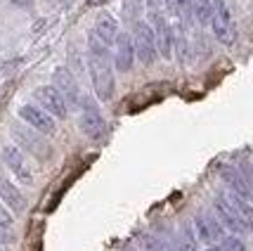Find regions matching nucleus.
Masks as SVG:
<instances>
[{
	"instance_id": "nucleus-1",
	"label": "nucleus",
	"mask_w": 253,
	"mask_h": 251,
	"mask_svg": "<svg viewBox=\"0 0 253 251\" xmlns=\"http://www.w3.org/2000/svg\"><path fill=\"white\" fill-rule=\"evenodd\" d=\"M88 52H90V76H92V86H95V95L102 102H109L114 98V69H111V55L109 45H104L95 33L90 31L88 36Z\"/></svg>"
},
{
	"instance_id": "nucleus-2",
	"label": "nucleus",
	"mask_w": 253,
	"mask_h": 251,
	"mask_svg": "<svg viewBox=\"0 0 253 251\" xmlns=\"http://www.w3.org/2000/svg\"><path fill=\"white\" fill-rule=\"evenodd\" d=\"M211 26L215 38L222 45H232L237 38V24L232 19L230 7L225 5V0H213V12H211Z\"/></svg>"
},
{
	"instance_id": "nucleus-3",
	"label": "nucleus",
	"mask_w": 253,
	"mask_h": 251,
	"mask_svg": "<svg viewBox=\"0 0 253 251\" xmlns=\"http://www.w3.org/2000/svg\"><path fill=\"white\" fill-rule=\"evenodd\" d=\"M132 45H135V57L142 62L144 66L154 64L156 55V38H154V29L149 22H135V38H132Z\"/></svg>"
},
{
	"instance_id": "nucleus-4",
	"label": "nucleus",
	"mask_w": 253,
	"mask_h": 251,
	"mask_svg": "<svg viewBox=\"0 0 253 251\" xmlns=\"http://www.w3.org/2000/svg\"><path fill=\"white\" fill-rule=\"evenodd\" d=\"M81 131L88 135L90 140H99L104 133H107V121L102 119L97 104L92 102V98H83L81 100Z\"/></svg>"
},
{
	"instance_id": "nucleus-5",
	"label": "nucleus",
	"mask_w": 253,
	"mask_h": 251,
	"mask_svg": "<svg viewBox=\"0 0 253 251\" xmlns=\"http://www.w3.org/2000/svg\"><path fill=\"white\" fill-rule=\"evenodd\" d=\"M33 98L38 100L41 109H45L50 116H57V119H66L69 114V102L64 100V95L57 90L55 86H41L33 90Z\"/></svg>"
},
{
	"instance_id": "nucleus-6",
	"label": "nucleus",
	"mask_w": 253,
	"mask_h": 251,
	"mask_svg": "<svg viewBox=\"0 0 253 251\" xmlns=\"http://www.w3.org/2000/svg\"><path fill=\"white\" fill-rule=\"evenodd\" d=\"M19 119H24L31 128H36V131L43 133V135H55V131H57L55 119L45 109L36 107V104H24V107H19Z\"/></svg>"
},
{
	"instance_id": "nucleus-7",
	"label": "nucleus",
	"mask_w": 253,
	"mask_h": 251,
	"mask_svg": "<svg viewBox=\"0 0 253 251\" xmlns=\"http://www.w3.org/2000/svg\"><path fill=\"white\" fill-rule=\"evenodd\" d=\"M2 161L7 164V168L22 180L24 185H31L33 183V173H31V168L26 164V156H24V152L19 147H14V145L2 147Z\"/></svg>"
},
{
	"instance_id": "nucleus-8",
	"label": "nucleus",
	"mask_w": 253,
	"mask_h": 251,
	"mask_svg": "<svg viewBox=\"0 0 253 251\" xmlns=\"http://www.w3.org/2000/svg\"><path fill=\"white\" fill-rule=\"evenodd\" d=\"M52 81H55V88L64 95L66 102H71V104H81V88H78V81L76 76L66 69V66H59L55 69V74H52Z\"/></svg>"
},
{
	"instance_id": "nucleus-9",
	"label": "nucleus",
	"mask_w": 253,
	"mask_h": 251,
	"mask_svg": "<svg viewBox=\"0 0 253 251\" xmlns=\"http://www.w3.org/2000/svg\"><path fill=\"white\" fill-rule=\"evenodd\" d=\"M12 135H14V140L19 142L22 147H26L33 156H38V159H47V156H50V145H47L41 135L26 131V128H19V126L12 128Z\"/></svg>"
},
{
	"instance_id": "nucleus-10",
	"label": "nucleus",
	"mask_w": 253,
	"mask_h": 251,
	"mask_svg": "<svg viewBox=\"0 0 253 251\" xmlns=\"http://www.w3.org/2000/svg\"><path fill=\"white\" fill-rule=\"evenodd\" d=\"M132 59H135L132 38L128 33H119V38H116V52H114V66H116L121 74H128L132 69Z\"/></svg>"
},
{
	"instance_id": "nucleus-11",
	"label": "nucleus",
	"mask_w": 253,
	"mask_h": 251,
	"mask_svg": "<svg viewBox=\"0 0 253 251\" xmlns=\"http://www.w3.org/2000/svg\"><path fill=\"white\" fill-rule=\"evenodd\" d=\"M194 228H197V237L206 244H213V242L222 240V225L220 220H215L209 213H197L194 218Z\"/></svg>"
},
{
	"instance_id": "nucleus-12",
	"label": "nucleus",
	"mask_w": 253,
	"mask_h": 251,
	"mask_svg": "<svg viewBox=\"0 0 253 251\" xmlns=\"http://www.w3.org/2000/svg\"><path fill=\"white\" fill-rule=\"evenodd\" d=\"M213 208H215V216H218V220H220L222 228L232 230V232H246V228L242 225L239 216L234 213L232 204L227 201V197H215V201H213Z\"/></svg>"
},
{
	"instance_id": "nucleus-13",
	"label": "nucleus",
	"mask_w": 253,
	"mask_h": 251,
	"mask_svg": "<svg viewBox=\"0 0 253 251\" xmlns=\"http://www.w3.org/2000/svg\"><path fill=\"white\" fill-rule=\"evenodd\" d=\"M220 175H222V180L230 185L232 195L242 197V199H246V201H249V199H253V187L244 180V175L239 173V168H234V166H222Z\"/></svg>"
},
{
	"instance_id": "nucleus-14",
	"label": "nucleus",
	"mask_w": 253,
	"mask_h": 251,
	"mask_svg": "<svg viewBox=\"0 0 253 251\" xmlns=\"http://www.w3.org/2000/svg\"><path fill=\"white\" fill-rule=\"evenodd\" d=\"M92 33H95L104 45H111L116 38H119V22H116L114 17H109V14H99Z\"/></svg>"
},
{
	"instance_id": "nucleus-15",
	"label": "nucleus",
	"mask_w": 253,
	"mask_h": 251,
	"mask_svg": "<svg viewBox=\"0 0 253 251\" xmlns=\"http://www.w3.org/2000/svg\"><path fill=\"white\" fill-rule=\"evenodd\" d=\"M0 201H5V204H7L12 211H17V213H19V211H24V206H26L22 192L12 185L7 178H0Z\"/></svg>"
},
{
	"instance_id": "nucleus-16",
	"label": "nucleus",
	"mask_w": 253,
	"mask_h": 251,
	"mask_svg": "<svg viewBox=\"0 0 253 251\" xmlns=\"http://www.w3.org/2000/svg\"><path fill=\"white\" fill-rule=\"evenodd\" d=\"M225 197H227V201L232 204L234 213L239 216V220H242V225L246 228V232H253V206L246 199H242V197H237V195H225Z\"/></svg>"
},
{
	"instance_id": "nucleus-17",
	"label": "nucleus",
	"mask_w": 253,
	"mask_h": 251,
	"mask_svg": "<svg viewBox=\"0 0 253 251\" xmlns=\"http://www.w3.org/2000/svg\"><path fill=\"white\" fill-rule=\"evenodd\" d=\"M189 10L194 14L201 26L211 22V12H213V0H189Z\"/></svg>"
},
{
	"instance_id": "nucleus-18",
	"label": "nucleus",
	"mask_w": 253,
	"mask_h": 251,
	"mask_svg": "<svg viewBox=\"0 0 253 251\" xmlns=\"http://www.w3.org/2000/svg\"><path fill=\"white\" fill-rule=\"evenodd\" d=\"M159 86H147V90H144L142 95H137V98L130 100V111H137L142 109V107H147L149 102H156V100L164 98V90H156Z\"/></svg>"
},
{
	"instance_id": "nucleus-19",
	"label": "nucleus",
	"mask_w": 253,
	"mask_h": 251,
	"mask_svg": "<svg viewBox=\"0 0 253 251\" xmlns=\"http://www.w3.org/2000/svg\"><path fill=\"white\" fill-rule=\"evenodd\" d=\"M175 251H197V237H194V232L187 225L180 230V235H177Z\"/></svg>"
},
{
	"instance_id": "nucleus-20",
	"label": "nucleus",
	"mask_w": 253,
	"mask_h": 251,
	"mask_svg": "<svg viewBox=\"0 0 253 251\" xmlns=\"http://www.w3.org/2000/svg\"><path fill=\"white\" fill-rule=\"evenodd\" d=\"M142 247H144V251H170V247L164 240L152 237V235H144L142 237Z\"/></svg>"
},
{
	"instance_id": "nucleus-21",
	"label": "nucleus",
	"mask_w": 253,
	"mask_h": 251,
	"mask_svg": "<svg viewBox=\"0 0 253 251\" xmlns=\"http://www.w3.org/2000/svg\"><path fill=\"white\" fill-rule=\"evenodd\" d=\"M166 5H168L170 14H175V17H180V14H185L189 10V0H166Z\"/></svg>"
},
{
	"instance_id": "nucleus-22",
	"label": "nucleus",
	"mask_w": 253,
	"mask_h": 251,
	"mask_svg": "<svg viewBox=\"0 0 253 251\" xmlns=\"http://www.w3.org/2000/svg\"><path fill=\"white\" fill-rule=\"evenodd\" d=\"M220 251H246V247H244V242L239 237H225Z\"/></svg>"
},
{
	"instance_id": "nucleus-23",
	"label": "nucleus",
	"mask_w": 253,
	"mask_h": 251,
	"mask_svg": "<svg viewBox=\"0 0 253 251\" xmlns=\"http://www.w3.org/2000/svg\"><path fill=\"white\" fill-rule=\"evenodd\" d=\"M104 2H109V0H88L90 7H99V5H104Z\"/></svg>"
},
{
	"instance_id": "nucleus-24",
	"label": "nucleus",
	"mask_w": 253,
	"mask_h": 251,
	"mask_svg": "<svg viewBox=\"0 0 253 251\" xmlns=\"http://www.w3.org/2000/svg\"><path fill=\"white\" fill-rule=\"evenodd\" d=\"M12 2H14V5H29L31 0H12Z\"/></svg>"
},
{
	"instance_id": "nucleus-25",
	"label": "nucleus",
	"mask_w": 253,
	"mask_h": 251,
	"mask_svg": "<svg viewBox=\"0 0 253 251\" xmlns=\"http://www.w3.org/2000/svg\"><path fill=\"white\" fill-rule=\"evenodd\" d=\"M206 251H220V249H215V247H211V249H206Z\"/></svg>"
},
{
	"instance_id": "nucleus-26",
	"label": "nucleus",
	"mask_w": 253,
	"mask_h": 251,
	"mask_svg": "<svg viewBox=\"0 0 253 251\" xmlns=\"http://www.w3.org/2000/svg\"><path fill=\"white\" fill-rule=\"evenodd\" d=\"M126 251H135V249H126Z\"/></svg>"
}]
</instances>
